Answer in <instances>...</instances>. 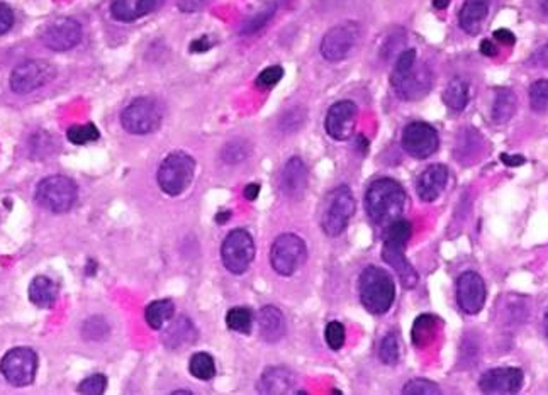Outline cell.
<instances>
[{
	"label": "cell",
	"mask_w": 548,
	"mask_h": 395,
	"mask_svg": "<svg viewBox=\"0 0 548 395\" xmlns=\"http://www.w3.org/2000/svg\"><path fill=\"white\" fill-rule=\"evenodd\" d=\"M209 0H179V9L183 13H196L200 11Z\"/></svg>",
	"instance_id": "45"
},
{
	"label": "cell",
	"mask_w": 548,
	"mask_h": 395,
	"mask_svg": "<svg viewBox=\"0 0 548 395\" xmlns=\"http://www.w3.org/2000/svg\"><path fill=\"white\" fill-rule=\"evenodd\" d=\"M107 379L101 373H95L78 385L80 394L99 395L106 392Z\"/></svg>",
	"instance_id": "41"
},
{
	"label": "cell",
	"mask_w": 548,
	"mask_h": 395,
	"mask_svg": "<svg viewBox=\"0 0 548 395\" xmlns=\"http://www.w3.org/2000/svg\"><path fill=\"white\" fill-rule=\"evenodd\" d=\"M305 261V243L297 234H280L270 250L272 268L282 276L296 274Z\"/></svg>",
	"instance_id": "8"
},
{
	"label": "cell",
	"mask_w": 548,
	"mask_h": 395,
	"mask_svg": "<svg viewBox=\"0 0 548 395\" xmlns=\"http://www.w3.org/2000/svg\"><path fill=\"white\" fill-rule=\"evenodd\" d=\"M324 339H326V343L331 350H341L343 345H345V339H347L345 326L341 322H336V320L330 322L324 329Z\"/></svg>",
	"instance_id": "38"
},
{
	"label": "cell",
	"mask_w": 548,
	"mask_h": 395,
	"mask_svg": "<svg viewBox=\"0 0 548 395\" xmlns=\"http://www.w3.org/2000/svg\"><path fill=\"white\" fill-rule=\"evenodd\" d=\"M221 259L231 274H244L255 259V243L252 234L244 229L231 231L221 246Z\"/></svg>",
	"instance_id": "7"
},
{
	"label": "cell",
	"mask_w": 548,
	"mask_h": 395,
	"mask_svg": "<svg viewBox=\"0 0 548 395\" xmlns=\"http://www.w3.org/2000/svg\"><path fill=\"white\" fill-rule=\"evenodd\" d=\"M13 26H14V13H13V9L7 4L0 2V36L9 32Z\"/></svg>",
	"instance_id": "43"
},
{
	"label": "cell",
	"mask_w": 548,
	"mask_h": 395,
	"mask_svg": "<svg viewBox=\"0 0 548 395\" xmlns=\"http://www.w3.org/2000/svg\"><path fill=\"white\" fill-rule=\"evenodd\" d=\"M41 40L51 51H68L82 41V26L72 17H61L46 26Z\"/></svg>",
	"instance_id": "14"
},
{
	"label": "cell",
	"mask_w": 548,
	"mask_h": 395,
	"mask_svg": "<svg viewBox=\"0 0 548 395\" xmlns=\"http://www.w3.org/2000/svg\"><path fill=\"white\" fill-rule=\"evenodd\" d=\"M358 30L355 24H340L328 31L321 41V55L328 61H341L349 57L351 48L357 43Z\"/></svg>",
	"instance_id": "15"
},
{
	"label": "cell",
	"mask_w": 548,
	"mask_h": 395,
	"mask_svg": "<svg viewBox=\"0 0 548 395\" xmlns=\"http://www.w3.org/2000/svg\"><path fill=\"white\" fill-rule=\"evenodd\" d=\"M545 333H547V336H548V309H547V314H545Z\"/></svg>",
	"instance_id": "55"
},
{
	"label": "cell",
	"mask_w": 548,
	"mask_h": 395,
	"mask_svg": "<svg viewBox=\"0 0 548 395\" xmlns=\"http://www.w3.org/2000/svg\"><path fill=\"white\" fill-rule=\"evenodd\" d=\"M226 324L229 329L240 335H250L252 333V324H253V316L252 311L246 307H234L231 309L226 316Z\"/></svg>",
	"instance_id": "31"
},
{
	"label": "cell",
	"mask_w": 548,
	"mask_h": 395,
	"mask_svg": "<svg viewBox=\"0 0 548 395\" xmlns=\"http://www.w3.org/2000/svg\"><path fill=\"white\" fill-rule=\"evenodd\" d=\"M448 4H450V0H433V7H435V9H438V11L446 9V7H448Z\"/></svg>",
	"instance_id": "52"
},
{
	"label": "cell",
	"mask_w": 548,
	"mask_h": 395,
	"mask_svg": "<svg viewBox=\"0 0 548 395\" xmlns=\"http://www.w3.org/2000/svg\"><path fill=\"white\" fill-rule=\"evenodd\" d=\"M501 162H503L504 165H508V167H519V165H523L526 160H525V156H521V154H506V153H503V154H501Z\"/></svg>",
	"instance_id": "47"
},
{
	"label": "cell",
	"mask_w": 548,
	"mask_h": 395,
	"mask_svg": "<svg viewBox=\"0 0 548 395\" xmlns=\"http://www.w3.org/2000/svg\"><path fill=\"white\" fill-rule=\"evenodd\" d=\"M99 129L93 126V124H84V126H74L68 129L66 137L70 143L74 145H87V143H93L99 139Z\"/></svg>",
	"instance_id": "36"
},
{
	"label": "cell",
	"mask_w": 548,
	"mask_h": 395,
	"mask_svg": "<svg viewBox=\"0 0 548 395\" xmlns=\"http://www.w3.org/2000/svg\"><path fill=\"white\" fill-rule=\"evenodd\" d=\"M260 185L259 183H248V187L244 189V198L248 200H255L259 198Z\"/></svg>",
	"instance_id": "50"
},
{
	"label": "cell",
	"mask_w": 548,
	"mask_h": 395,
	"mask_svg": "<svg viewBox=\"0 0 548 395\" xmlns=\"http://www.w3.org/2000/svg\"><path fill=\"white\" fill-rule=\"evenodd\" d=\"M355 213V198L349 187H338L330 196V206L323 214L321 226L323 231L330 236H340L350 223L351 215Z\"/></svg>",
	"instance_id": "9"
},
{
	"label": "cell",
	"mask_w": 548,
	"mask_h": 395,
	"mask_svg": "<svg viewBox=\"0 0 548 395\" xmlns=\"http://www.w3.org/2000/svg\"><path fill=\"white\" fill-rule=\"evenodd\" d=\"M250 154V145L243 141V139H234V141H229L226 143V146L223 148L221 152V158L226 162V163H240L243 162L244 158Z\"/></svg>",
	"instance_id": "34"
},
{
	"label": "cell",
	"mask_w": 548,
	"mask_h": 395,
	"mask_svg": "<svg viewBox=\"0 0 548 395\" xmlns=\"http://www.w3.org/2000/svg\"><path fill=\"white\" fill-rule=\"evenodd\" d=\"M494 40L501 45L513 46L517 43V38L515 34L509 30H498L494 32Z\"/></svg>",
	"instance_id": "46"
},
{
	"label": "cell",
	"mask_w": 548,
	"mask_h": 395,
	"mask_svg": "<svg viewBox=\"0 0 548 395\" xmlns=\"http://www.w3.org/2000/svg\"><path fill=\"white\" fill-rule=\"evenodd\" d=\"M530 107L542 114L548 109V80H536L530 87Z\"/></svg>",
	"instance_id": "37"
},
{
	"label": "cell",
	"mask_w": 548,
	"mask_h": 395,
	"mask_svg": "<svg viewBox=\"0 0 548 395\" xmlns=\"http://www.w3.org/2000/svg\"><path fill=\"white\" fill-rule=\"evenodd\" d=\"M488 14L489 0H465L458 14V24L467 34L475 36L479 34Z\"/></svg>",
	"instance_id": "24"
},
{
	"label": "cell",
	"mask_w": 548,
	"mask_h": 395,
	"mask_svg": "<svg viewBox=\"0 0 548 395\" xmlns=\"http://www.w3.org/2000/svg\"><path fill=\"white\" fill-rule=\"evenodd\" d=\"M305 187H307V168L299 156H294L282 170L280 189H282L284 196H287L289 198H299L305 194Z\"/></svg>",
	"instance_id": "21"
},
{
	"label": "cell",
	"mask_w": 548,
	"mask_h": 395,
	"mask_svg": "<svg viewBox=\"0 0 548 395\" xmlns=\"http://www.w3.org/2000/svg\"><path fill=\"white\" fill-rule=\"evenodd\" d=\"M481 53H482L484 57L492 58V57L498 55V46L494 45L491 40H484V41L481 43Z\"/></svg>",
	"instance_id": "48"
},
{
	"label": "cell",
	"mask_w": 548,
	"mask_h": 395,
	"mask_svg": "<svg viewBox=\"0 0 548 395\" xmlns=\"http://www.w3.org/2000/svg\"><path fill=\"white\" fill-rule=\"evenodd\" d=\"M173 394H175V395H190V394H192V392H189V391H175V392H173Z\"/></svg>",
	"instance_id": "54"
},
{
	"label": "cell",
	"mask_w": 548,
	"mask_h": 395,
	"mask_svg": "<svg viewBox=\"0 0 548 395\" xmlns=\"http://www.w3.org/2000/svg\"><path fill=\"white\" fill-rule=\"evenodd\" d=\"M440 137L428 122L416 121L408 124L402 131V148L412 158L425 160L438 150Z\"/></svg>",
	"instance_id": "13"
},
{
	"label": "cell",
	"mask_w": 548,
	"mask_h": 395,
	"mask_svg": "<svg viewBox=\"0 0 548 395\" xmlns=\"http://www.w3.org/2000/svg\"><path fill=\"white\" fill-rule=\"evenodd\" d=\"M442 392L440 387L435 382L425 381V379H414L408 382L402 389L404 395H438Z\"/></svg>",
	"instance_id": "39"
},
{
	"label": "cell",
	"mask_w": 548,
	"mask_h": 395,
	"mask_svg": "<svg viewBox=\"0 0 548 395\" xmlns=\"http://www.w3.org/2000/svg\"><path fill=\"white\" fill-rule=\"evenodd\" d=\"M109 333V326L102 318H91L84 324V338L91 341L104 339Z\"/></svg>",
	"instance_id": "40"
},
{
	"label": "cell",
	"mask_w": 548,
	"mask_h": 395,
	"mask_svg": "<svg viewBox=\"0 0 548 395\" xmlns=\"http://www.w3.org/2000/svg\"><path fill=\"white\" fill-rule=\"evenodd\" d=\"M448 182V168L440 163L428 167L416 182V192L421 200L433 202L442 196Z\"/></svg>",
	"instance_id": "19"
},
{
	"label": "cell",
	"mask_w": 548,
	"mask_h": 395,
	"mask_svg": "<svg viewBox=\"0 0 548 395\" xmlns=\"http://www.w3.org/2000/svg\"><path fill=\"white\" fill-rule=\"evenodd\" d=\"M404 206L406 192L393 179H379L367 189L366 211L379 226H389L397 221L404 213Z\"/></svg>",
	"instance_id": "1"
},
{
	"label": "cell",
	"mask_w": 548,
	"mask_h": 395,
	"mask_svg": "<svg viewBox=\"0 0 548 395\" xmlns=\"http://www.w3.org/2000/svg\"><path fill=\"white\" fill-rule=\"evenodd\" d=\"M294 387V375L284 366L267 368L259 381V391L261 394H287Z\"/></svg>",
	"instance_id": "25"
},
{
	"label": "cell",
	"mask_w": 548,
	"mask_h": 395,
	"mask_svg": "<svg viewBox=\"0 0 548 395\" xmlns=\"http://www.w3.org/2000/svg\"><path fill=\"white\" fill-rule=\"evenodd\" d=\"M36 200L49 213L70 211L76 200V185L63 175H53L38 183Z\"/></svg>",
	"instance_id": "5"
},
{
	"label": "cell",
	"mask_w": 548,
	"mask_h": 395,
	"mask_svg": "<svg viewBox=\"0 0 548 395\" xmlns=\"http://www.w3.org/2000/svg\"><path fill=\"white\" fill-rule=\"evenodd\" d=\"M443 102L448 109L460 112L469 104V83L462 76H455L448 82L443 92Z\"/></svg>",
	"instance_id": "28"
},
{
	"label": "cell",
	"mask_w": 548,
	"mask_h": 395,
	"mask_svg": "<svg viewBox=\"0 0 548 395\" xmlns=\"http://www.w3.org/2000/svg\"><path fill=\"white\" fill-rule=\"evenodd\" d=\"M275 11H277V2L272 0V2H269L260 13L253 15L250 21L244 22V26L242 28V34H253V32L261 30V28L272 19Z\"/></svg>",
	"instance_id": "33"
},
{
	"label": "cell",
	"mask_w": 548,
	"mask_h": 395,
	"mask_svg": "<svg viewBox=\"0 0 548 395\" xmlns=\"http://www.w3.org/2000/svg\"><path fill=\"white\" fill-rule=\"evenodd\" d=\"M164 119L160 106L148 97H139L121 112L122 127L131 135L155 133Z\"/></svg>",
	"instance_id": "6"
},
{
	"label": "cell",
	"mask_w": 548,
	"mask_h": 395,
	"mask_svg": "<svg viewBox=\"0 0 548 395\" xmlns=\"http://www.w3.org/2000/svg\"><path fill=\"white\" fill-rule=\"evenodd\" d=\"M282 76H284V70L280 66H269L260 74L259 78H257V85L270 89L282 80Z\"/></svg>",
	"instance_id": "42"
},
{
	"label": "cell",
	"mask_w": 548,
	"mask_h": 395,
	"mask_svg": "<svg viewBox=\"0 0 548 395\" xmlns=\"http://www.w3.org/2000/svg\"><path fill=\"white\" fill-rule=\"evenodd\" d=\"M58 299V287L48 276H36L30 285V301L38 307H51Z\"/></svg>",
	"instance_id": "27"
},
{
	"label": "cell",
	"mask_w": 548,
	"mask_h": 395,
	"mask_svg": "<svg viewBox=\"0 0 548 395\" xmlns=\"http://www.w3.org/2000/svg\"><path fill=\"white\" fill-rule=\"evenodd\" d=\"M517 95L511 89H496L494 92V104L491 110V118L496 124H504L509 121L517 112Z\"/></svg>",
	"instance_id": "26"
},
{
	"label": "cell",
	"mask_w": 548,
	"mask_h": 395,
	"mask_svg": "<svg viewBox=\"0 0 548 395\" xmlns=\"http://www.w3.org/2000/svg\"><path fill=\"white\" fill-rule=\"evenodd\" d=\"M391 83L402 101H420L431 91L433 75L428 65L416 60L411 68L404 72H393Z\"/></svg>",
	"instance_id": "10"
},
{
	"label": "cell",
	"mask_w": 548,
	"mask_h": 395,
	"mask_svg": "<svg viewBox=\"0 0 548 395\" xmlns=\"http://www.w3.org/2000/svg\"><path fill=\"white\" fill-rule=\"evenodd\" d=\"M209 48H211L209 40H208V38H200V40L194 41V43L190 45V51H194V53H202V51H208Z\"/></svg>",
	"instance_id": "49"
},
{
	"label": "cell",
	"mask_w": 548,
	"mask_h": 395,
	"mask_svg": "<svg viewBox=\"0 0 548 395\" xmlns=\"http://www.w3.org/2000/svg\"><path fill=\"white\" fill-rule=\"evenodd\" d=\"M523 385V372L515 366H501L488 370L479 379V389L484 394H517Z\"/></svg>",
	"instance_id": "17"
},
{
	"label": "cell",
	"mask_w": 548,
	"mask_h": 395,
	"mask_svg": "<svg viewBox=\"0 0 548 395\" xmlns=\"http://www.w3.org/2000/svg\"><path fill=\"white\" fill-rule=\"evenodd\" d=\"M165 0H112L110 14L119 22H135L162 7Z\"/></svg>",
	"instance_id": "20"
},
{
	"label": "cell",
	"mask_w": 548,
	"mask_h": 395,
	"mask_svg": "<svg viewBox=\"0 0 548 395\" xmlns=\"http://www.w3.org/2000/svg\"><path fill=\"white\" fill-rule=\"evenodd\" d=\"M38 370V356L31 348L7 351L0 362V372L14 387H26L34 382Z\"/></svg>",
	"instance_id": "11"
},
{
	"label": "cell",
	"mask_w": 548,
	"mask_h": 395,
	"mask_svg": "<svg viewBox=\"0 0 548 395\" xmlns=\"http://www.w3.org/2000/svg\"><path fill=\"white\" fill-rule=\"evenodd\" d=\"M173 314H175L173 303L170 299H160L146 307L145 320L153 329H162L167 322L172 320Z\"/></svg>",
	"instance_id": "30"
},
{
	"label": "cell",
	"mask_w": 548,
	"mask_h": 395,
	"mask_svg": "<svg viewBox=\"0 0 548 395\" xmlns=\"http://www.w3.org/2000/svg\"><path fill=\"white\" fill-rule=\"evenodd\" d=\"M196 339H198V329L189 318L173 320L164 335V343L168 350H183L192 343H196Z\"/></svg>",
	"instance_id": "23"
},
{
	"label": "cell",
	"mask_w": 548,
	"mask_h": 395,
	"mask_svg": "<svg viewBox=\"0 0 548 395\" xmlns=\"http://www.w3.org/2000/svg\"><path fill=\"white\" fill-rule=\"evenodd\" d=\"M360 301L370 314H385L396 299V284L391 274L379 267H367L358 282Z\"/></svg>",
	"instance_id": "3"
},
{
	"label": "cell",
	"mask_w": 548,
	"mask_h": 395,
	"mask_svg": "<svg viewBox=\"0 0 548 395\" xmlns=\"http://www.w3.org/2000/svg\"><path fill=\"white\" fill-rule=\"evenodd\" d=\"M229 217V213L228 211H226V213L225 214H217V215H216V221H217V223H221V224H223V223H226V219H228Z\"/></svg>",
	"instance_id": "53"
},
{
	"label": "cell",
	"mask_w": 548,
	"mask_h": 395,
	"mask_svg": "<svg viewBox=\"0 0 548 395\" xmlns=\"http://www.w3.org/2000/svg\"><path fill=\"white\" fill-rule=\"evenodd\" d=\"M457 303L465 314H479L486 303V284L475 272H465L457 280Z\"/></svg>",
	"instance_id": "18"
},
{
	"label": "cell",
	"mask_w": 548,
	"mask_h": 395,
	"mask_svg": "<svg viewBox=\"0 0 548 395\" xmlns=\"http://www.w3.org/2000/svg\"><path fill=\"white\" fill-rule=\"evenodd\" d=\"M196 162L185 153H172L158 168V185L170 196L177 198L183 194L194 180Z\"/></svg>",
	"instance_id": "4"
},
{
	"label": "cell",
	"mask_w": 548,
	"mask_h": 395,
	"mask_svg": "<svg viewBox=\"0 0 548 395\" xmlns=\"http://www.w3.org/2000/svg\"><path fill=\"white\" fill-rule=\"evenodd\" d=\"M538 7H540V13L544 15V19L548 21V0H538Z\"/></svg>",
	"instance_id": "51"
},
{
	"label": "cell",
	"mask_w": 548,
	"mask_h": 395,
	"mask_svg": "<svg viewBox=\"0 0 548 395\" xmlns=\"http://www.w3.org/2000/svg\"><path fill=\"white\" fill-rule=\"evenodd\" d=\"M379 360L384 365H396L399 362V341L396 335L389 333L384 336L379 347Z\"/></svg>",
	"instance_id": "35"
},
{
	"label": "cell",
	"mask_w": 548,
	"mask_h": 395,
	"mask_svg": "<svg viewBox=\"0 0 548 395\" xmlns=\"http://www.w3.org/2000/svg\"><path fill=\"white\" fill-rule=\"evenodd\" d=\"M528 65L536 66V68H548V43L547 45L540 46L532 58L528 60Z\"/></svg>",
	"instance_id": "44"
},
{
	"label": "cell",
	"mask_w": 548,
	"mask_h": 395,
	"mask_svg": "<svg viewBox=\"0 0 548 395\" xmlns=\"http://www.w3.org/2000/svg\"><path fill=\"white\" fill-rule=\"evenodd\" d=\"M437 326L438 320L435 316L423 314L412 324L411 338L414 347L418 348H427L428 345L435 339L437 336Z\"/></svg>",
	"instance_id": "29"
},
{
	"label": "cell",
	"mask_w": 548,
	"mask_h": 395,
	"mask_svg": "<svg viewBox=\"0 0 548 395\" xmlns=\"http://www.w3.org/2000/svg\"><path fill=\"white\" fill-rule=\"evenodd\" d=\"M55 68L45 60H26L19 63L11 74V89L15 93L38 91L55 78Z\"/></svg>",
	"instance_id": "12"
},
{
	"label": "cell",
	"mask_w": 548,
	"mask_h": 395,
	"mask_svg": "<svg viewBox=\"0 0 548 395\" xmlns=\"http://www.w3.org/2000/svg\"><path fill=\"white\" fill-rule=\"evenodd\" d=\"M412 228L408 221L397 219L391 223L385 231L384 246H382V259L396 270L401 284L406 289H411L418 284V274L414 272L411 263L406 259L404 248L411 238Z\"/></svg>",
	"instance_id": "2"
},
{
	"label": "cell",
	"mask_w": 548,
	"mask_h": 395,
	"mask_svg": "<svg viewBox=\"0 0 548 395\" xmlns=\"http://www.w3.org/2000/svg\"><path fill=\"white\" fill-rule=\"evenodd\" d=\"M260 336L267 343H277L286 335V318L275 305H265L259 312Z\"/></svg>",
	"instance_id": "22"
},
{
	"label": "cell",
	"mask_w": 548,
	"mask_h": 395,
	"mask_svg": "<svg viewBox=\"0 0 548 395\" xmlns=\"http://www.w3.org/2000/svg\"><path fill=\"white\" fill-rule=\"evenodd\" d=\"M190 373L199 379V381H211L216 373V365H214L213 356L208 353H196L190 358L189 364Z\"/></svg>",
	"instance_id": "32"
},
{
	"label": "cell",
	"mask_w": 548,
	"mask_h": 395,
	"mask_svg": "<svg viewBox=\"0 0 548 395\" xmlns=\"http://www.w3.org/2000/svg\"><path fill=\"white\" fill-rule=\"evenodd\" d=\"M358 118V107L351 101H340L330 107L326 114V133L336 141H347L353 136Z\"/></svg>",
	"instance_id": "16"
}]
</instances>
